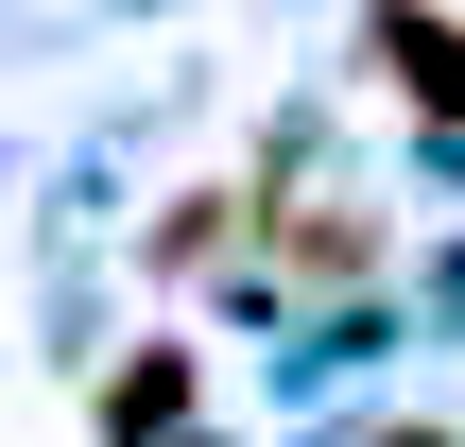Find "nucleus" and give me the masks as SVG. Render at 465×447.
<instances>
[{
    "mask_svg": "<svg viewBox=\"0 0 465 447\" xmlns=\"http://www.w3.org/2000/svg\"><path fill=\"white\" fill-rule=\"evenodd\" d=\"M362 69H380L414 121H465V17H414V0H380V17H362Z\"/></svg>",
    "mask_w": 465,
    "mask_h": 447,
    "instance_id": "1",
    "label": "nucleus"
},
{
    "mask_svg": "<svg viewBox=\"0 0 465 447\" xmlns=\"http://www.w3.org/2000/svg\"><path fill=\"white\" fill-rule=\"evenodd\" d=\"M173 413H190V362H173V345H155V362H121V396H104V431L138 447V431H173Z\"/></svg>",
    "mask_w": 465,
    "mask_h": 447,
    "instance_id": "2",
    "label": "nucleus"
},
{
    "mask_svg": "<svg viewBox=\"0 0 465 447\" xmlns=\"http://www.w3.org/2000/svg\"><path fill=\"white\" fill-rule=\"evenodd\" d=\"M397 447H449V431H397Z\"/></svg>",
    "mask_w": 465,
    "mask_h": 447,
    "instance_id": "3",
    "label": "nucleus"
}]
</instances>
